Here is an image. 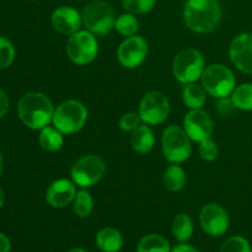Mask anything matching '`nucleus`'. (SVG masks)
Returning a JSON list of instances; mask_svg holds the SVG:
<instances>
[{
  "label": "nucleus",
  "mask_w": 252,
  "mask_h": 252,
  "mask_svg": "<svg viewBox=\"0 0 252 252\" xmlns=\"http://www.w3.org/2000/svg\"><path fill=\"white\" fill-rule=\"evenodd\" d=\"M76 196L75 184L70 180L61 179L54 181L48 187L46 193V201L53 208H63L74 201Z\"/></svg>",
  "instance_id": "obj_15"
},
{
  "label": "nucleus",
  "mask_w": 252,
  "mask_h": 252,
  "mask_svg": "<svg viewBox=\"0 0 252 252\" xmlns=\"http://www.w3.org/2000/svg\"><path fill=\"white\" fill-rule=\"evenodd\" d=\"M220 252H252V248L243 236H231L224 241Z\"/></svg>",
  "instance_id": "obj_28"
},
{
  "label": "nucleus",
  "mask_w": 252,
  "mask_h": 252,
  "mask_svg": "<svg viewBox=\"0 0 252 252\" xmlns=\"http://www.w3.org/2000/svg\"><path fill=\"white\" fill-rule=\"evenodd\" d=\"M184 20L192 31L209 33L220 24V2L219 0H187L184 9Z\"/></svg>",
  "instance_id": "obj_1"
},
{
  "label": "nucleus",
  "mask_w": 252,
  "mask_h": 252,
  "mask_svg": "<svg viewBox=\"0 0 252 252\" xmlns=\"http://www.w3.org/2000/svg\"><path fill=\"white\" fill-rule=\"evenodd\" d=\"M184 129L189 139L201 143L211 138L213 133V121L211 116L202 108L191 110L185 116Z\"/></svg>",
  "instance_id": "obj_13"
},
{
  "label": "nucleus",
  "mask_w": 252,
  "mask_h": 252,
  "mask_svg": "<svg viewBox=\"0 0 252 252\" xmlns=\"http://www.w3.org/2000/svg\"><path fill=\"white\" fill-rule=\"evenodd\" d=\"M96 245L103 252H118L123 246V238L115 228H103L96 235Z\"/></svg>",
  "instance_id": "obj_17"
},
{
  "label": "nucleus",
  "mask_w": 252,
  "mask_h": 252,
  "mask_svg": "<svg viewBox=\"0 0 252 252\" xmlns=\"http://www.w3.org/2000/svg\"><path fill=\"white\" fill-rule=\"evenodd\" d=\"M172 234L180 243H187L193 234V221L187 214H177L172 220Z\"/></svg>",
  "instance_id": "obj_20"
},
{
  "label": "nucleus",
  "mask_w": 252,
  "mask_h": 252,
  "mask_svg": "<svg viewBox=\"0 0 252 252\" xmlns=\"http://www.w3.org/2000/svg\"><path fill=\"white\" fill-rule=\"evenodd\" d=\"M206 94L203 86H199L197 84H187L182 91V100L184 103L191 110H198L202 108L206 103Z\"/></svg>",
  "instance_id": "obj_19"
},
{
  "label": "nucleus",
  "mask_w": 252,
  "mask_h": 252,
  "mask_svg": "<svg viewBox=\"0 0 252 252\" xmlns=\"http://www.w3.org/2000/svg\"><path fill=\"white\" fill-rule=\"evenodd\" d=\"M155 143V137L153 130L148 126H139L133 130L130 137L132 148L139 154H147L153 149Z\"/></svg>",
  "instance_id": "obj_18"
},
{
  "label": "nucleus",
  "mask_w": 252,
  "mask_h": 252,
  "mask_svg": "<svg viewBox=\"0 0 252 252\" xmlns=\"http://www.w3.org/2000/svg\"><path fill=\"white\" fill-rule=\"evenodd\" d=\"M204 57L198 49L185 48L176 54L172 63V73L182 84L198 80L204 71Z\"/></svg>",
  "instance_id": "obj_5"
},
{
  "label": "nucleus",
  "mask_w": 252,
  "mask_h": 252,
  "mask_svg": "<svg viewBox=\"0 0 252 252\" xmlns=\"http://www.w3.org/2000/svg\"><path fill=\"white\" fill-rule=\"evenodd\" d=\"M4 202H5V194H4V191H2V189H0V208H1V207L4 206Z\"/></svg>",
  "instance_id": "obj_36"
},
{
  "label": "nucleus",
  "mask_w": 252,
  "mask_h": 252,
  "mask_svg": "<svg viewBox=\"0 0 252 252\" xmlns=\"http://www.w3.org/2000/svg\"><path fill=\"white\" fill-rule=\"evenodd\" d=\"M83 24L94 34H107L115 27V15L112 7L105 0H94L84 7Z\"/></svg>",
  "instance_id": "obj_6"
},
{
  "label": "nucleus",
  "mask_w": 252,
  "mask_h": 252,
  "mask_svg": "<svg viewBox=\"0 0 252 252\" xmlns=\"http://www.w3.org/2000/svg\"><path fill=\"white\" fill-rule=\"evenodd\" d=\"M162 153L171 164H181L191 157V139L185 129L170 126L162 133Z\"/></svg>",
  "instance_id": "obj_7"
},
{
  "label": "nucleus",
  "mask_w": 252,
  "mask_h": 252,
  "mask_svg": "<svg viewBox=\"0 0 252 252\" xmlns=\"http://www.w3.org/2000/svg\"><path fill=\"white\" fill-rule=\"evenodd\" d=\"M63 133L59 132L56 127L42 128L39 133L38 142L39 145L47 152H58L63 145Z\"/></svg>",
  "instance_id": "obj_21"
},
{
  "label": "nucleus",
  "mask_w": 252,
  "mask_h": 252,
  "mask_svg": "<svg viewBox=\"0 0 252 252\" xmlns=\"http://www.w3.org/2000/svg\"><path fill=\"white\" fill-rule=\"evenodd\" d=\"M186 182V175L184 169L177 164H172L165 170L164 186L170 192H179L184 189Z\"/></svg>",
  "instance_id": "obj_22"
},
{
  "label": "nucleus",
  "mask_w": 252,
  "mask_h": 252,
  "mask_svg": "<svg viewBox=\"0 0 252 252\" xmlns=\"http://www.w3.org/2000/svg\"><path fill=\"white\" fill-rule=\"evenodd\" d=\"M170 113V103L166 96L159 91L145 94L140 101L139 115L144 123L157 126L166 121Z\"/></svg>",
  "instance_id": "obj_10"
},
{
  "label": "nucleus",
  "mask_w": 252,
  "mask_h": 252,
  "mask_svg": "<svg viewBox=\"0 0 252 252\" xmlns=\"http://www.w3.org/2000/svg\"><path fill=\"white\" fill-rule=\"evenodd\" d=\"M199 223L206 234L211 236H221L229 228V216L221 206L209 203L202 208Z\"/></svg>",
  "instance_id": "obj_12"
},
{
  "label": "nucleus",
  "mask_w": 252,
  "mask_h": 252,
  "mask_svg": "<svg viewBox=\"0 0 252 252\" xmlns=\"http://www.w3.org/2000/svg\"><path fill=\"white\" fill-rule=\"evenodd\" d=\"M20 120L31 129H42L53 121L54 108L46 95L41 93H27L17 105Z\"/></svg>",
  "instance_id": "obj_2"
},
{
  "label": "nucleus",
  "mask_w": 252,
  "mask_h": 252,
  "mask_svg": "<svg viewBox=\"0 0 252 252\" xmlns=\"http://www.w3.org/2000/svg\"><path fill=\"white\" fill-rule=\"evenodd\" d=\"M15 59V48L11 42L0 36V69L9 68Z\"/></svg>",
  "instance_id": "obj_29"
},
{
  "label": "nucleus",
  "mask_w": 252,
  "mask_h": 252,
  "mask_svg": "<svg viewBox=\"0 0 252 252\" xmlns=\"http://www.w3.org/2000/svg\"><path fill=\"white\" fill-rule=\"evenodd\" d=\"M201 80L207 94L216 98L228 97L235 90L236 80L233 71L221 64L207 66L202 74Z\"/></svg>",
  "instance_id": "obj_4"
},
{
  "label": "nucleus",
  "mask_w": 252,
  "mask_h": 252,
  "mask_svg": "<svg viewBox=\"0 0 252 252\" xmlns=\"http://www.w3.org/2000/svg\"><path fill=\"white\" fill-rule=\"evenodd\" d=\"M115 29L122 36L130 37L137 33L139 24H138V20L134 15L130 14V12H126V14L117 17L115 22Z\"/></svg>",
  "instance_id": "obj_25"
},
{
  "label": "nucleus",
  "mask_w": 252,
  "mask_h": 252,
  "mask_svg": "<svg viewBox=\"0 0 252 252\" xmlns=\"http://www.w3.org/2000/svg\"><path fill=\"white\" fill-rule=\"evenodd\" d=\"M9 97L4 93V90L0 89V118L6 115V112L9 111Z\"/></svg>",
  "instance_id": "obj_33"
},
{
  "label": "nucleus",
  "mask_w": 252,
  "mask_h": 252,
  "mask_svg": "<svg viewBox=\"0 0 252 252\" xmlns=\"http://www.w3.org/2000/svg\"><path fill=\"white\" fill-rule=\"evenodd\" d=\"M148 43L142 36H130L120 44L117 51L118 62L127 69H134L145 61Z\"/></svg>",
  "instance_id": "obj_11"
},
{
  "label": "nucleus",
  "mask_w": 252,
  "mask_h": 252,
  "mask_svg": "<svg viewBox=\"0 0 252 252\" xmlns=\"http://www.w3.org/2000/svg\"><path fill=\"white\" fill-rule=\"evenodd\" d=\"M229 56L234 65L245 74H252V33H241L231 41Z\"/></svg>",
  "instance_id": "obj_14"
},
{
  "label": "nucleus",
  "mask_w": 252,
  "mask_h": 252,
  "mask_svg": "<svg viewBox=\"0 0 252 252\" xmlns=\"http://www.w3.org/2000/svg\"><path fill=\"white\" fill-rule=\"evenodd\" d=\"M10 250H11V244L9 238L0 233V252H10Z\"/></svg>",
  "instance_id": "obj_34"
},
{
  "label": "nucleus",
  "mask_w": 252,
  "mask_h": 252,
  "mask_svg": "<svg viewBox=\"0 0 252 252\" xmlns=\"http://www.w3.org/2000/svg\"><path fill=\"white\" fill-rule=\"evenodd\" d=\"M140 122H143V121L139 113L128 112L120 118V128L125 132H133L139 127Z\"/></svg>",
  "instance_id": "obj_31"
},
{
  "label": "nucleus",
  "mask_w": 252,
  "mask_h": 252,
  "mask_svg": "<svg viewBox=\"0 0 252 252\" xmlns=\"http://www.w3.org/2000/svg\"><path fill=\"white\" fill-rule=\"evenodd\" d=\"M122 5L127 12L143 15L154 9L155 0H122Z\"/></svg>",
  "instance_id": "obj_27"
},
{
  "label": "nucleus",
  "mask_w": 252,
  "mask_h": 252,
  "mask_svg": "<svg viewBox=\"0 0 252 252\" xmlns=\"http://www.w3.org/2000/svg\"><path fill=\"white\" fill-rule=\"evenodd\" d=\"M2 169H4V159H2V155L0 153V176L2 174Z\"/></svg>",
  "instance_id": "obj_37"
},
{
  "label": "nucleus",
  "mask_w": 252,
  "mask_h": 252,
  "mask_svg": "<svg viewBox=\"0 0 252 252\" xmlns=\"http://www.w3.org/2000/svg\"><path fill=\"white\" fill-rule=\"evenodd\" d=\"M199 155L203 160L206 161H213L218 157V147H217V143L214 140H212L211 138L203 140L199 144Z\"/></svg>",
  "instance_id": "obj_30"
},
{
  "label": "nucleus",
  "mask_w": 252,
  "mask_h": 252,
  "mask_svg": "<svg viewBox=\"0 0 252 252\" xmlns=\"http://www.w3.org/2000/svg\"><path fill=\"white\" fill-rule=\"evenodd\" d=\"M171 252H199V251L191 245H187V244H180V245L175 246V248L171 250Z\"/></svg>",
  "instance_id": "obj_35"
},
{
  "label": "nucleus",
  "mask_w": 252,
  "mask_h": 252,
  "mask_svg": "<svg viewBox=\"0 0 252 252\" xmlns=\"http://www.w3.org/2000/svg\"><path fill=\"white\" fill-rule=\"evenodd\" d=\"M105 162L97 155H85L71 167V179L78 186L91 187L97 184L105 174Z\"/></svg>",
  "instance_id": "obj_9"
},
{
  "label": "nucleus",
  "mask_w": 252,
  "mask_h": 252,
  "mask_svg": "<svg viewBox=\"0 0 252 252\" xmlns=\"http://www.w3.org/2000/svg\"><path fill=\"white\" fill-rule=\"evenodd\" d=\"M31 1H36V0H31Z\"/></svg>",
  "instance_id": "obj_39"
},
{
  "label": "nucleus",
  "mask_w": 252,
  "mask_h": 252,
  "mask_svg": "<svg viewBox=\"0 0 252 252\" xmlns=\"http://www.w3.org/2000/svg\"><path fill=\"white\" fill-rule=\"evenodd\" d=\"M69 59L79 65L91 63L96 58L98 44L95 34L90 31H78L70 34L65 47Z\"/></svg>",
  "instance_id": "obj_8"
},
{
  "label": "nucleus",
  "mask_w": 252,
  "mask_h": 252,
  "mask_svg": "<svg viewBox=\"0 0 252 252\" xmlns=\"http://www.w3.org/2000/svg\"><path fill=\"white\" fill-rule=\"evenodd\" d=\"M138 252H171L170 244L164 236L159 234H150L139 241Z\"/></svg>",
  "instance_id": "obj_23"
},
{
  "label": "nucleus",
  "mask_w": 252,
  "mask_h": 252,
  "mask_svg": "<svg viewBox=\"0 0 252 252\" xmlns=\"http://www.w3.org/2000/svg\"><path fill=\"white\" fill-rule=\"evenodd\" d=\"M231 100L236 108L243 111H252V84H243L231 94Z\"/></svg>",
  "instance_id": "obj_24"
},
{
  "label": "nucleus",
  "mask_w": 252,
  "mask_h": 252,
  "mask_svg": "<svg viewBox=\"0 0 252 252\" xmlns=\"http://www.w3.org/2000/svg\"><path fill=\"white\" fill-rule=\"evenodd\" d=\"M88 110L76 100H68L54 110L53 125L63 134H74L85 126Z\"/></svg>",
  "instance_id": "obj_3"
},
{
  "label": "nucleus",
  "mask_w": 252,
  "mask_h": 252,
  "mask_svg": "<svg viewBox=\"0 0 252 252\" xmlns=\"http://www.w3.org/2000/svg\"><path fill=\"white\" fill-rule=\"evenodd\" d=\"M235 105H234L231 97H221L218 98L216 103V110L219 115L221 116H229L235 111Z\"/></svg>",
  "instance_id": "obj_32"
},
{
  "label": "nucleus",
  "mask_w": 252,
  "mask_h": 252,
  "mask_svg": "<svg viewBox=\"0 0 252 252\" xmlns=\"http://www.w3.org/2000/svg\"><path fill=\"white\" fill-rule=\"evenodd\" d=\"M74 212L79 218H86L94 209V201L91 194L85 189H81L74 198Z\"/></svg>",
  "instance_id": "obj_26"
},
{
  "label": "nucleus",
  "mask_w": 252,
  "mask_h": 252,
  "mask_svg": "<svg viewBox=\"0 0 252 252\" xmlns=\"http://www.w3.org/2000/svg\"><path fill=\"white\" fill-rule=\"evenodd\" d=\"M52 25L54 30L63 34H73L79 31L83 17L78 10L71 6L57 7L52 14Z\"/></svg>",
  "instance_id": "obj_16"
},
{
  "label": "nucleus",
  "mask_w": 252,
  "mask_h": 252,
  "mask_svg": "<svg viewBox=\"0 0 252 252\" xmlns=\"http://www.w3.org/2000/svg\"><path fill=\"white\" fill-rule=\"evenodd\" d=\"M68 252H86V251H85V250H83V249L75 248V249H71V250H69Z\"/></svg>",
  "instance_id": "obj_38"
}]
</instances>
